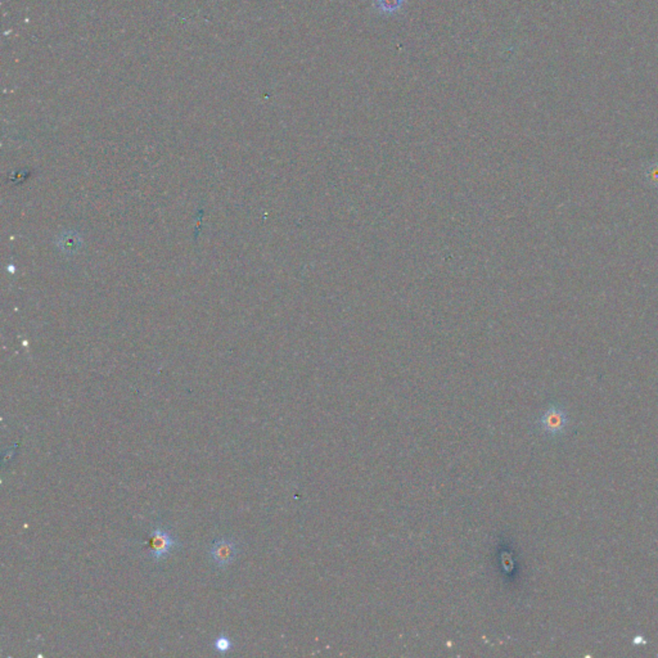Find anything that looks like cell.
Listing matches in <instances>:
<instances>
[{
  "label": "cell",
  "instance_id": "obj_1",
  "mask_svg": "<svg viewBox=\"0 0 658 658\" xmlns=\"http://www.w3.org/2000/svg\"><path fill=\"white\" fill-rule=\"evenodd\" d=\"M570 424L569 414L559 405H552L537 421V427L549 437L564 436Z\"/></svg>",
  "mask_w": 658,
  "mask_h": 658
},
{
  "label": "cell",
  "instance_id": "obj_2",
  "mask_svg": "<svg viewBox=\"0 0 658 658\" xmlns=\"http://www.w3.org/2000/svg\"><path fill=\"white\" fill-rule=\"evenodd\" d=\"M147 547L150 549V556L155 561H161L169 556L172 550L177 547V542L170 535L166 530L157 527L153 530Z\"/></svg>",
  "mask_w": 658,
  "mask_h": 658
},
{
  "label": "cell",
  "instance_id": "obj_3",
  "mask_svg": "<svg viewBox=\"0 0 658 658\" xmlns=\"http://www.w3.org/2000/svg\"><path fill=\"white\" fill-rule=\"evenodd\" d=\"M237 544L231 539H220L211 547V558L219 567H226L237 556Z\"/></svg>",
  "mask_w": 658,
  "mask_h": 658
},
{
  "label": "cell",
  "instance_id": "obj_4",
  "mask_svg": "<svg viewBox=\"0 0 658 658\" xmlns=\"http://www.w3.org/2000/svg\"><path fill=\"white\" fill-rule=\"evenodd\" d=\"M57 245L63 253L72 255L82 248V239L75 231H65L60 234L57 239Z\"/></svg>",
  "mask_w": 658,
  "mask_h": 658
},
{
  "label": "cell",
  "instance_id": "obj_5",
  "mask_svg": "<svg viewBox=\"0 0 658 658\" xmlns=\"http://www.w3.org/2000/svg\"><path fill=\"white\" fill-rule=\"evenodd\" d=\"M407 0H373L375 11L382 16H395L404 8Z\"/></svg>",
  "mask_w": 658,
  "mask_h": 658
},
{
  "label": "cell",
  "instance_id": "obj_6",
  "mask_svg": "<svg viewBox=\"0 0 658 658\" xmlns=\"http://www.w3.org/2000/svg\"><path fill=\"white\" fill-rule=\"evenodd\" d=\"M214 647H215V649H216L217 652H220V653H226V652L231 651L233 643H231V639L228 638V637L220 635V637H217V638L215 639Z\"/></svg>",
  "mask_w": 658,
  "mask_h": 658
},
{
  "label": "cell",
  "instance_id": "obj_7",
  "mask_svg": "<svg viewBox=\"0 0 658 658\" xmlns=\"http://www.w3.org/2000/svg\"><path fill=\"white\" fill-rule=\"evenodd\" d=\"M647 179L648 182L654 185H658V163L649 165L647 169Z\"/></svg>",
  "mask_w": 658,
  "mask_h": 658
}]
</instances>
